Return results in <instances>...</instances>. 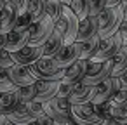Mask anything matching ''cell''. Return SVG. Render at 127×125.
<instances>
[{
	"instance_id": "obj_1",
	"label": "cell",
	"mask_w": 127,
	"mask_h": 125,
	"mask_svg": "<svg viewBox=\"0 0 127 125\" xmlns=\"http://www.w3.org/2000/svg\"><path fill=\"white\" fill-rule=\"evenodd\" d=\"M32 76L37 82H59L64 76V70L59 68L52 57H40L38 61H35L33 64L28 66Z\"/></svg>"
},
{
	"instance_id": "obj_2",
	"label": "cell",
	"mask_w": 127,
	"mask_h": 125,
	"mask_svg": "<svg viewBox=\"0 0 127 125\" xmlns=\"http://www.w3.org/2000/svg\"><path fill=\"white\" fill-rule=\"evenodd\" d=\"M122 19H124V14H122L120 5L104 7L97 16V28H99L97 35H99V38H106L110 35H115L118 31Z\"/></svg>"
},
{
	"instance_id": "obj_3",
	"label": "cell",
	"mask_w": 127,
	"mask_h": 125,
	"mask_svg": "<svg viewBox=\"0 0 127 125\" xmlns=\"http://www.w3.org/2000/svg\"><path fill=\"white\" fill-rule=\"evenodd\" d=\"M111 68H113V59H108V61H103V63L89 61L87 71H85V75L80 82H84L85 85H97L103 80L111 76Z\"/></svg>"
},
{
	"instance_id": "obj_4",
	"label": "cell",
	"mask_w": 127,
	"mask_h": 125,
	"mask_svg": "<svg viewBox=\"0 0 127 125\" xmlns=\"http://www.w3.org/2000/svg\"><path fill=\"white\" fill-rule=\"evenodd\" d=\"M122 47H124V42H122L120 33L117 31L115 35H110V37H106V38H101L96 54H94L89 61H99V63H103V61L113 59L115 54H117Z\"/></svg>"
},
{
	"instance_id": "obj_5",
	"label": "cell",
	"mask_w": 127,
	"mask_h": 125,
	"mask_svg": "<svg viewBox=\"0 0 127 125\" xmlns=\"http://www.w3.org/2000/svg\"><path fill=\"white\" fill-rule=\"evenodd\" d=\"M52 31H54V21L45 14L42 19H38L37 23L30 25V40H28V45H35V47L44 45L45 40L51 37Z\"/></svg>"
},
{
	"instance_id": "obj_6",
	"label": "cell",
	"mask_w": 127,
	"mask_h": 125,
	"mask_svg": "<svg viewBox=\"0 0 127 125\" xmlns=\"http://www.w3.org/2000/svg\"><path fill=\"white\" fill-rule=\"evenodd\" d=\"M70 116L78 125H97L103 118L97 115L92 102H82V104H71Z\"/></svg>"
},
{
	"instance_id": "obj_7",
	"label": "cell",
	"mask_w": 127,
	"mask_h": 125,
	"mask_svg": "<svg viewBox=\"0 0 127 125\" xmlns=\"http://www.w3.org/2000/svg\"><path fill=\"white\" fill-rule=\"evenodd\" d=\"M42 106H44V113L51 116L52 120L70 116V109H71V102L68 101V97H58V96L42 102Z\"/></svg>"
},
{
	"instance_id": "obj_8",
	"label": "cell",
	"mask_w": 127,
	"mask_h": 125,
	"mask_svg": "<svg viewBox=\"0 0 127 125\" xmlns=\"http://www.w3.org/2000/svg\"><path fill=\"white\" fill-rule=\"evenodd\" d=\"M80 49H82V42H71V44H64L59 52L52 57L54 63L59 66V68H68L71 63H75L77 59H80Z\"/></svg>"
},
{
	"instance_id": "obj_9",
	"label": "cell",
	"mask_w": 127,
	"mask_h": 125,
	"mask_svg": "<svg viewBox=\"0 0 127 125\" xmlns=\"http://www.w3.org/2000/svg\"><path fill=\"white\" fill-rule=\"evenodd\" d=\"M44 56V47H35V45H25L23 49L16 50V52H11V57L14 61V64H25V66H30L33 64L35 61H38L40 57Z\"/></svg>"
},
{
	"instance_id": "obj_10",
	"label": "cell",
	"mask_w": 127,
	"mask_h": 125,
	"mask_svg": "<svg viewBox=\"0 0 127 125\" xmlns=\"http://www.w3.org/2000/svg\"><path fill=\"white\" fill-rule=\"evenodd\" d=\"M11 82L16 85V87H23V85H33L37 83V80L32 76L30 73V68L25 66V64H12L11 68L5 70Z\"/></svg>"
},
{
	"instance_id": "obj_11",
	"label": "cell",
	"mask_w": 127,
	"mask_h": 125,
	"mask_svg": "<svg viewBox=\"0 0 127 125\" xmlns=\"http://www.w3.org/2000/svg\"><path fill=\"white\" fill-rule=\"evenodd\" d=\"M61 18L64 19L66 23V33H64V44H71L77 40V33H78V18L75 16V12L68 7V5H63V12H61Z\"/></svg>"
},
{
	"instance_id": "obj_12",
	"label": "cell",
	"mask_w": 127,
	"mask_h": 125,
	"mask_svg": "<svg viewBox=\"0 0 127 125\" xmlns=\"http://www.w3.org/2000/svg\"><path fill=\"white\" fill-rule=\"evenodd\" d=\"M9 120L14 123V125H30L33 120H37V116L32 113L28 102H18L16 108L7 115Z\"/></svg>"
},
{
	"instance_id": "obj_13",
	"label": "cell",
	"mask_w": 127,
	"mask_h": 125,
	"mask_svg": "<svg viewBox=\"0 0 127 125\" xmlns=\"http://www.w3.org/2000/svg\"><path fill=\"white\" fill-rule=\"evenodd\" d=\"M28 40H30V30H11L7 33L5 50L16 52V50L23 49L25 45H28Z\"/></svg>"
},
{
	"instance_id": "obj_14",
	"label": "cell",
	"mask_w": 127,
	"mask_h": 125,
	"mask_svg": "<svg viewBox=\"0 0 127 125\" xmlns=\"http://www.w3.org/2000/svg\"><path fill=\"white\" fill-rule=\"evenodd\" d=\"M97 16H87L78 23V33H77V42H85L92 37L97 35Z\"/></svg>"
},
{
	"instance_id": "obj_15",
	"label": "cell",
	"mask_w": 127,
	"mask_h": 125,
	"mask_svg": "<svg viewBox=\"0 0 127 125\" xmlns=\"http://www.w3.org/2000/svg\"><path fill=\"white\" fill-rule=\"evenodd\" d=\"M113 92H115V89H113V80H111V76H110V78L103 80L101 83L94 85L91 102H92V104L106 102V101H110V97H111V94H113Z\"/></svg>"
},
{
	"instance_id": "obj_16",
	"label": "cell",
	"mask_w": 127,
	"mask_h": 125,
	"mask_svg": "<svg viewBox=\"0 0 127 125\" xmlns=\"http://www.w3.org/2000/svg\"><path fill=\"white\" fill-rule=\"evenodd\" d=\"M87 64H89L87 59H77V61L71 63L68 68H64V76H63V80L71 82V83L80 82V80L84 78L85 71H87Z\"/></svg>"
},
{
	"instance_id": "obj_17",
	"label": "cell",
	"mask_w": 127,
	"mask_h": 125,
	"mask_svg": "<svg viewBox=\"0 0 127 125\" xmlns=\"http://www.w3.org/2000/svg\"><path fill=\"white\" fill-rule=\"evenodd\" d=\"M92 90H94V85H85L84 82H77L73 85V90L68 97V101L71 104H82V102H91V97H92Z\"/></svg>"
},
{
	"instance_id": "obj_18",
	"label": "cell",
	"mask_w": 127,
	"mask_h": 125,
	"mask_svg": "<svg viewBox=\"0 0 127 125\" xmlns=\"http://www.w3.org/2000/svg\"><path fill=\"white\" fill-rule=\"evenodd\" d=\"M58 83L59 82H37L35 83V97L33 101L37 102H45L52 99L58 92Z\"/></svg>"
},
{
	"instance_id": "obj_19",
	"label": "cell",
	"mask_w": 127,
	"mask_h": 125,
	"mask_svg": "<svg viewBox=\"0 0 127 125\" xmlns=\"http://www.w3.org/2000/svg\"><path fill=\"white\" fill-rule=\"evenodd\" d=\"M63 45H64L63 35L54 30V31L51 33V37L45 40V44L42 45V47H44V57H54V56L59 52V49H61Z\"/></svg>"
},
{
	"instance_id": "obj_20",
	"label": "cell",
	"mask_w": 127,
	"mask_h": 125,
	"mask_svg": "<svg viewBox=\"0 0 127 125\" xmlns=\"http://www.w3.org/2000/svg\"><path fill=\"white\" fill-rule=\"evenodd\" d=\"M16 19H18V14H16L14 9L7 4L2 11H0V31L9 33L11 30H14V26H16Z\"/></svg>"
},
{
	"instance_id": "obj_21",
	"label": "cell",
	"mask_w": 127,
	"mask_h": 125,
	"mask_svg": "<svg viewBox=\"0 0 127 125\" xmlns=\"http://www.w3.org/2000/svg\"><path fill=\"white\" fill-rule=\"evenodd\" d=\"M127 70V45H124L113 57V68H111V76H120Z\"/></svg>"
},
{
	"instance_id": "obj_22",
	"label": "cell",
	"mask_w": 127,
	"mask_h": 125,
	"mask_svg": "<svg viewBox=\"0 0 127 125\" xmlns=\"http://www.w3.org/2000/svg\"><path fill=\"white\" fill-rule=\"evenodd\" d=\"M26 12L32 16V23H37L45 16V0H28Z\"/></svg>"
},
{
	"instance_id": "obj_23",
	"label": "cell",
	"mask_w": 127,
	"mask_h": 125,
	"mask_svg": "<svg viewBox=\"0 0 127 125\" xmlns=\"http://www.w3.org/2000/svg\"><path fill=\"white\" fill-rule=\"evenodd\" d=\"M99 42H101V38H99V35H96V37H92V38H89V40H85V42H82V49H80V59H91L94 54H96V50H97V47H99Z\"/></svg>"
},
{
	"instance_id": "obj_24",
	"label": "cell",
	"mask_w": 127,
	"mask_h": 125,
	"mask_svg": "<svg viewBox=\"0 0 127 125\" xmlns=\"http://www.w3.org/2000/svg\"><path fill=\"white\" fill-rule=\"evenodd\" d=\"M18 97L14 92H4V94H0V115H9L16 104H18Z\"/></svg>"
},
{
	"instance_id": "obj_25",
	"label": "cell",
	"mask_w": 127,
	"mask_h": 125,
	"mask_svg": "<svg viewBox=\"0 0 127 125\" xmlns=\"http://www.w3.org/2000/svg\"><path fill=\"white\" fill-rule=\"evenodd\" d=\"M68 7L75 12L78 21H82L89 16V0H70Z\"/></svg>"
},
{
	"instance_id": "obj_26",
	"label": "cell",
	"mask_w": 127,
	"mask_h": 125,
	"mask_svg": "<svg viewBox=\"0 0 127 125\" xmlns=\"http://www.w3.org/2000/svg\"><path fill=\"white\" fill-rule=\"evenodd\" d=\"M16 97L19 102H30L35 97V83L33 85H23V87H16L14 90Z\"/></svg>"
},
{
	"instance_id": "obj_27",
	"label": "cell",
	"mask_w": 127,
	"mask_h": 125,
	"mask_svg": "<svg viewBox=\"0 0 127 125\" xmlns=\"http://www.w3.org/2000/svg\"><path fill=\"white\" fill-rule=\"evenodd\" d=\"M61 12H63V4L61 2H58V0H45V14L52 21L59 19Z\"/></svg>"
},
{
	"instance_id": "obj_28",
	"label": "cell",
	"mask_w": 127,
	"mask_h": 125,
	"mask_svg": "<svg viewBox=\"0 0 127 125\" xmlns=\"http://www.w3.org/2000/svg\"><path fill=\"white\" fill-rule=\"evenodd\" d=\"M16 90V85L11 82L9 75L5 70H0V94L4 92H14Z\"/></svg>"
},
{
	"instance_id": "obj_29",
	"label": "cell",
	"mask_w": 127,
	"mask_h": 125,
	"mask_svg": "<svg viewBox=\"0 0 127 125\" xmlns=\"http://www.w3.org/2000/svg\"><path fill=\"white\" fill-rule=\"evenodd\" d=\"M110 116L127 123V106H118V104H113L111 102V109H110Z\"/></svg>"
},
{
	"instance_id": "obj_30",
	"label": "cell",
	"mask_w": 127,
	"mask_h": 125,
	"mask_svg": "<svg viewBox=\"0 0 127 125\" xmlns=\"http://www.w3.org/2000/svg\"><path fill=\"white\" fill-rule=\"evenodd\" d=\"M73 85H75V83H71V82L59 80L56 96H58V97H70V94H71V90H73Z\"/></svg>"
},
{
	"instance_id": "obj_31",
	"label": "cell",
	"mask_w": 127,
	"mask_h": 125,
	"mask_svg": "<svg viewBox=\"0 0 127 125\" xmlns=\"http://www.w3.org/2000/svg\"><path fill=\"white\" fill-rule=\"evenodd\" d=\"M110 101L113 104H118V106H127V89H118L111 94Z\"/></svg>"
},
{
	"instance_id": "obj_32",
	"label": "cell",
	"mask_w": 127,
	"mask_h": 125,
	"mask_svg": "<svg viewBox=\"0 0 127 125\" xmlns=\"http://www.w3.org/2000/svg\"><path fill=\"white\" fill-rule=\"evenodd\" d=\"M106 7V0H89V16H99Z\"/></svg>"
},
{
	"instance_id": "obj_33",
	"label": "cell",
	"mask_w": 127,
	"mask_h": 125,
	"mask_svg": "<svg viewBox=\"0 0 127 125\" xmlns=\"http://www.w3.org/2000/svg\"><path fill=\"white\" fill-rule=\"evenodd\" d=\"M30 25H32V16L28 12H25V14L18 16L14 30H30Z\"/></svg>"
},
{
	"instance_id": "obj_34",
	"label": "cell",
	"mask_w": 127,
	"mask_h": 125,
	"mask_svg": "<svg viewBox=\"0 0 127 125\" xmlns=\"http://www.w3.org/2000/svg\"><path fill=\"white\" fill-rule=\"evenodd\" d=\"M12 64H14V61L11 57V52L5 49H0V70H7Z\"/></svg>"
},
{
	"instance_id": "obj_35",
	"label": "cell",
	"mask_w": 127,
	"mask_h": 125,
	"mask_svg": "<svg viewBox=\"0 0 127 125\" xmlns=\"http://www.w3.org/2000/svg\"><path fill=\"white\" fill-rule=\"evenodd\" d=\"M9 5L14 9V12L18 16L25 14L26 9H28V0H9Z\"/></svg>"
},
{
	"instance_id": "obj_36",
	"label": "cell",
	"mask_w": 127,
	"mask_h": 125,
	"mask_svg": "<svg viewBox=\"0 0 127 125\" xmlns=\"http://www.w3.org/2000/svg\"><path fill=\"white\" fill-rule=\"evenodd\" d=\"M30 125H54V120H52L51 116H47V115H42V116H38L37 120H33Z\"/></svg>"
},
{
	"instance_id": "obj_37",
	"label": "cell",
	"mask_w": 127,
	"mask_h": 125,
	"mask_svg": "<svg viewBox=\"0 0 127 125\" xmlns=\"http://www.w3.org/2000/svg\"><path fill=\"white\" fill-rule=\"evenodd\" d=\"M118 33H120V37H122L124 45H127V19H125V18L122 19V23H120V26H118Z\"/></svg>"
},
{
	"instance_id": "obj_38",
	"label": "cell",
	"mask_w": 127,
	"mask_h": 125,
	"mask_svg": "<svg viewBox=\"0 0 127 125\" xmlns=\"http://www.w3.org/2000/svg\"><path fill=\"white\" fill-rule=\"evenodd\" d=\"M97 125H125V123L117 120V118H113V116H108V118H103Z\"/></svg>"
},
{
	"instance_id": "obj_39",
	"label": "cell",
	"mask_w": 127,
	"mask_h": 125,
	"mask_svg": "<svg viewBox=\"0 0 127 125\" xmlns=\"http://www.w3.org/2000/svg\"><path fill=\"white\" fill-rule=\"evenodd\" d=\"M54 125H78L71 120V116H64V118H59V120H54Z\"/></svg>"
},
{
	"instance_id": "obj_40",
	"label": "cell",
	"mask_w": 127,
	"mask_h": 125,
	"mask_svg": "<svg viewBox=\"0 0 127 125\" xmlns=\"http://www.w3.org/2000/svg\"><path fill=\"white\" fill-rule=\"evenodd\" d=\"M118 82H120V87L122 89H127V70L118 76Z\"/></svg>"
},
{
	"instance_id": "obj_41",
	"label": "cell",
	"mask_w": 127,
	"mask_h": 125,
	"mask_svg": "<svg viewBox=\"0 0 127 125\" xmlns=\"http://www.w3.org/2000/svg\"><path fill=\"white\" fill-rule=\"evenodd\" d=\"M5 44H7V33L0 31V49H5Z\"/></svg>"
},
{
	"instance_id": "obj_42",
	"label": "cell",
	"mask_w": 127,
	"mask_h": 125,
	"mask_svg": "<svg viewBox=\"0 0 127 125\" xmlns=\"http://www.w3.org/2000/svg\"><path fill=\"white\" fill-rule=\"evenodd\" d=\"M0 125H14V123L9 120L7 115H0Z\"/></svg>"
},
{
	"instance_id": "obj_43",
	"label": "cell",
	"mask_w": 127,
	"mask_h": 125,
	"mask_svg": "<svg viewBox=\"0 0 127 125\" xmlns=\"http://www.w3.org/2000/svg\"><path fill=\"white\" fill-rule=\"evenodd\" d=\"M120 9H122V14H124V18L127 19V0H120Z\"/></svg>"
},
{
	"instance_id": "obj_44",
	"label": "cell",
	"mask_w": 127,
	"mask_h": 125,
	"mask_svg": "<svg viewBox=\"0 0 127 125\" xmlns=\"http://www.w3.org/2000/svg\"><path fill=\"white\" fill-rule=\"evenodd\" d=\"M120 4V0H106V7H115Z\"/></svg>"
},
{
	"instance_id": "obj_45",
	"label": "cell",
	"mask_w": 127,
	"mask_h": 125,
	"mask_svg": "<svg viewBox=\"0 0 127 125\" xmlns=\"http://www.w3.org/2000/svg\"><path fill=\"white\" fill-rule=\"evenodd\" d=\"M7 4H9V0H0V11H2V9L7 5Z\"/></svg>"
},
{
	"instance_id": "obj_46",
	"label": "cell",
	"mask_w": 127,
	"mask_h": 125,
	"mask_svg": "<svg viewBox=\"0 0 127 125\" xmlns=\"http://www.w3.org/2000/svg\"><path fill=\"white\" fill-rule=\"evenodd\" d=\"M58 2H61L63 5H68V4H70V0H58Z\"/></svg>"
},
{
	"instance_id": "obj_47",
	"label": "cell",
	"mask_w": 127,
	"mask_h": 125,
	"mask_svg": "<svg viewBox=\"0 0 127 125\" xmlns=\"http://www.w3.org/2000/svg\"><path fill=\"white\" fill-rule=\"evenodd\" d=\"M125 125H127V123H125Z\"/></svg>"
}]
</instances>
